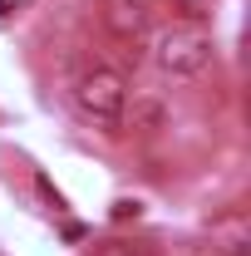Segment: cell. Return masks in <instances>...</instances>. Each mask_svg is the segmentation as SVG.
Listing matches in <instances>:
<instances>
[{
  "label": "cell",
  "instance_id": "cell-2",
  "mask_svg": "<svg viewBox=\"0 0 251 256\" xmlns=\"http://www.w3.org/2000/svg\"><path fill=\"white\" fill-rule=\"evenodd\" d=\"M153 64L172 79H197L212 64V40L197 25H172V30H162L153 40Z\"/></svg>",
  "mask_w": 251,
  "mask_h": 256
},
{
  "label": "cell",
  "instance_id": "cell-4",
  "mask_svg": "<svg viewBox=\"0 0 251 256\" xmlns=\"http://www.w3.org/2000/svg\"><path fill=\"white\" fill-rule=\"evenodd\" d=\"M104 25L118 34V40H138L148 20H143V5L138 0H108L104 5Z\"/></svg>",
  "mask_w": 251,
  "mask_h": 256
},
{
  "label": "cell",
  "instance_id": "cell-5",
  "mask_svg": "<svg viewBox=\"0 0 251 256\" xmlns=\"http://www.w3.org/2000/svg\"><path fill=\"white\" fill-rule=\"evenodd\" d=\"M89 256H143V246H133V242H118V236H108V242H94V252Z\"/></svg>",
  "mask_w": 251,
  "mask_h": 256
},
{
  "label": "cell",
  "instance_id": "cell-3",
  "mask_svg": "<svg viewBox=\"0 0 251 256\" xmlns=\"http://www.w3.org/2000/svg\"><path fill=\"white\" fill-rule=\"evenodd\" d=\"M212 246H217L222 256H246L251 252V222H246V212H226V217H217V222H212Z\"/></svg>",
  "mask_w": 251,
  "mask_h": 256
},
{
  "label": "cell",
  "instance_id": "cell-1",
  "mask_svg": "<svg viewBox=\"0 0 251 256\" xmlns=\"http://www.w3.org/2000/svg\"><path fill=\"white\" fill-rule=\"evenodd\" d=\"M74 108H79V118H89L94 128L118 133V124L128 114V79L118 69H104V64L84 69L74 79Z\"/></svg>",
  "mask_w": 251,
  "mask_h": 256
}]
</instances>
